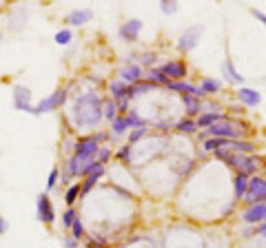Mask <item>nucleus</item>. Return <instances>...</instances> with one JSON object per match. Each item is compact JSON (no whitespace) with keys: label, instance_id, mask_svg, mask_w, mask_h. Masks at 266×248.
Returning a JSON list of instances; mask_svg holds the SVG:
<instances>
[{"label":"nucleus","instance_id":"19","mask_svg":"<svg viewBox=\"0 0 266 248\" xmlns=\"http://www.w3.org/2000/svg\"><path fill=\"white\" fill-rule=\"evenodd\" d=\"M228 148H231V151H235V153H240V155H244V153H253L255 144H250L248 140H231Z\"/></svg>","mask_w":266,"mask_h":248},{"label":"nucleus","instance_id":"20","mask_svg":"<svg viewBox=\"0 0 266 248\" xmlns=\"http://www.w3.org/2000/svg\"><path fill=\"white\" fill-rule=\"evenodd\" d=\"M220 80H216V78H204L202 82H200L198 89L202 91V96H208V93H218L220 91Z\"/></svg>","mask_w":266,"mask_h":248},{"label":"nucleus","instance_id":"21","mask_svg":"<svg viewBox=\"0 0 266 248\" xmlns=\"http://www.w3.org/2000/svg\"><path fill=\"white\" fill-rule=\"evenodd\" d=\"M231 140L224 138H206L204 140V151H218V148H228Z\"/></svg>","mask_w":266,"mask_h":248},{"label":"nucleus","instance_id":"34","mask_svg":"<svg viewBox=\"0 0 266 248\" xmlns=\"http://www.w3.org/2000/svg\"><path fill=\"white\" fill-rule=\"evenodd\" d=\"M109 158H111V151L102 146V148H98V151H96V158H94V160H96L98 164H102V166H104V162H106Z\"/></svg>","mask_w":266,"mask_h":248},{"label":"nucleus","instance_id":"10","mask_svg":"<svg viewBox=\"0 0 266 248\" xmlns=\"http://www.w3.org/2000/svg\"><path fill=\"white\" fill-rule=\"evenodd\" d=\"M242 220L246 222V224H262V222H266V202L248 206V208L244 210Z\"/></svg>","mask_w":266,"mask_h":248},{"label":"nucleus","instance_id":"12","mask_svg":"<svg viewBox=\"0 0 266 248\" xmlns=\"http://www.w3.org/2000/svg\"><path fill=\"white\" fill-rule=\"evenodd\" d=\"M120 80L122 82H140L142 80V69H140V64H136L133 60H129L124 66L120 69Z\"/></svg>","mask_w":266,"mask_h":248},{"label":"nucleus","instance_id":"41","mask_svg":"<svg viewBox=\"0 0 266 248\" xmlns=\"http://www.w3.org/2000/svg\"><path fill=\"white\" fill-rule=\"evenodd\" d=\"M89 248H106V244L102 240H96L94 237V240H89Z\"/></svg>","mask_w":266,"mask_h":248},{"label":"nucleus","instance_id":"9","mask_svg":"<svg viewBox=\"0 0 266 248\" xmlns=\"http://www.w3.org/2000/svg\"><path fill=\"white\" fill-rule=\"evenodd\" d=\"M14 106L18 108V111H34L32 106V91L27 89V86L18 84L16 89H14Z\"/></svg>","mask_w":266,"mask_h":248},{"label":"nucleus","instance_id":"1","mask_svg":"<svg viewBox=\"0 0 266 248\" xmlns=\"http://www.w3.org/2000/svg\"><path fill=\"white\" fill-rule=\"evenodd\" d=\"M102 120V98L96 91H86L76 100L74 122L80 128H94Z\"/></svg>","mask_w":266,"mask_h":248},{"label":"nucleus","instance_id":"36","mask_svg":"<svg viewBox=\"0 0 266 248\" xmlns=\"http://www.w3.org/2000/svg\"><path fill=\"white\" fill-rule=\"evenodd\" d=\"M160 9L164 14H176L178 9H180V4H178V2H166V0H164V2H160Z\"/></svg>","mask_w":266,"mask_h":248},{"label":"nucleus","instance_id":"14","mask_svg":"<svg viewBox=\"0 0 266 248\" xmlns=\"http://www.w3.org/2000/svg\"><path fill=\"white\" fill-rule=\"evenodd\" d=\"M91 18H94V12H91V9H76V12H71L66 16V22H69L71 27H80V24L89 22Z\"/></svg>","mask_w":266,"mask_h":248},{"label":"nucleus","instance_id":"15","mask_svg":"<svg viewBox=\"0 0 266 248\" xmlns=\"http://www.w3.org/2000/svg\"><path fill=\"white\" fill-rule=\"evenodd\" d=\"M156 89V84L149 80H140V82H136V84H131V86H126V98H138V96H144L146 91H153Z\"/></svg>","mask_w":266,"mask_h":248},{"label":"nucleus","instance_id":"43","mask_svg":"<svg viewBox=\"0 0 266 248\" xmlns=\"http://www.w3.org/2000/svg\"><path fill=\"white\" fill-rule=\"evenodd\" d=\"M7 228H9V224L4 222V217H0V235H4V232H7Z\"/></svg>","mask_w":266,"mask_h":248},{"label":"nucleus","instance_id":"32","mask_svg":"<svg viewBox=\"0 0 266 248\" xmlns=\"http://www.w3.org/2000/svg\"><path fill=\"white\" fill-rule=\"evenodd\" d=\"M54 40H56L58 44H69L71 40H74V34H71L69 29H60L58 34H56V38H54Z\"/></svg>","mask_w":266,"mask_h":248},{"label":"nucleus","instance_id":"28","mask_svg":"<svg viewBox=\"0 0 266 248\" xmlns=\"http://www.w3.org/2000/svg\"><path fill=\"white\" fill-rule=\"evenodd\" d=\"M126 120H124V116H120V118H116V120H111V133L114 136H122V133H126Z\"/></svg>","mask_w":266,"mask_h":248},{"label":"nucleus","instance_id":"27","mask_svg":"<svg viewBox=\"0 0 266 248\" xmlns=\"http://www.w3.org/2000/svg\"><path fill=\"white\" fill-rule=\"evenodd\" d=\"M176 128H178L180 133H196V131H198V124L193 122L191 118H184V120H180V122L176 124Z\"/></svg>","mask_w":266,"mask_h":248},{"label":"nucleus","instance_id":"4","mask_svg":"<svg viewBox=\"0 0 266 248\" xmlns=\"http://www.w3.org/2000/svg\"><path fill=\"white\" fill-rule=\"evenodd\" d=\"M244 124H235V122H228V120H222L213 126L206 128V136L211 138H224V140H238L240 136H244Z\"/></svg>","mask_w":266,"mask_h":248},{"label":"nucleus","instance_id":"38","mask_svg":"<svg viewBox=\"0 0 266 248\" xmlns=\"http://www.w3.org/2000/svg\"><path fill=\"white\" fill-rule=\"evenodd\" d=\"M146 133V126H142V128H136V131H131V136H129V140H131V144H136L138 140H142V136Z\"/></svg>","mask_w":266,"mask_h":248},{"label":"nucleus","instance_id":"29","mask_svg":"<svg viewBox=\"0 0 266 248\" xmlns=\"http://www.w3.org/2000/svg\"><path fill=\"white\" fill-rule=\"evenodd\" d=\"M146 80H149V82H153V84H168V78L164 76V74H162V71L160 69H151L149 71V76H146Z\"/></svg>","mask_w":266,"mask_h":248},{"label":"nucleus","instance_id":"22","mask_svg":"<svg viewBox=\"0 0 266 248\" xmlns=\"http://www.w3.org/2000/svg\"><path fill=\"white\" fill-rule=\"evenodd\" d=\"M109 91H111V98H114L116 102H120V100H124V98H126V84H124L122 80L111 82V84H109Z\"/></svg>","mask_w":266,"mask_h":248},{"label":"nucleus","instance_id":"37","mask_svg":"<svg viewBox=\"0 0 266 248\" xmlns=\"http://www.w3.org/2000/svg\"><path fill=\"white\" fill-rule=\"evenodd\" d=\"M58 175H60V170L54 166V168H51V173H49V180H47V188H49V190L56 186V182H58Z\"/></svg>","mask_w":266,"mask_h":248},{"label":"nucleus","instance_id":"31","mask_svg":"<svg viewBox=\"0 0 266 248\" xmlns=\"http://www.w3.org/2000/svg\"><path fill=\"white\" fill-rule=\"evenodd\" d=\"M71 235H74V240L78 242L80 237H84V224L80 222V217H76L74 224H71Z\"/></svg>","mask_w":266,"mask_h":248},{"label":"nucleus","instance_id":"11","mask_svg":"<svg viewBox=\"0 0 266 248\" xmlns=\"http://www.w3.org/2000/svg\"><path fill=\"white\" fill-rule=\"evenodd\" d=\"M142 27H144V22H142L140 18H131V20H126V22L120 27V38H124V40H136L138 36H140Z\"/></svg>","mask_w":266,"mask_h":248},{"label":"nucleus","instance_id":"46","mask_svg":"<svg viewBox=\"0 0 266 248\" xmlns=\"http://www.w3.org/2000/svg\"><path fill=\"white\" fill-rule=\"evenodd\" d=\"M0 42H2V34H0Z\"/></svg>","mask_w":266,"mask_h":248},{"label":"nucleus","instance_id":"5","mask_svg":"<svg viewBox=\"0 0 266 248\" xmlns=\"http://www.w3.org/2000/svg\"><path fill=\"white\" fill-rule=\"evenodd\" d=\"M244 202H246L248 206L253 204H260V202L266 200V180L260 178V175H253V178H248V186H246V193H244Z\"/></svg>","mask_w":266,"mask_h":248},{"label":"nucleus","instance_id":"2","mask_svg":"<svg viewBox=\"0 0 266 248\" xmlns=\"http://www.w3.org/2000/svg\"><path fill=\"white\" fill-rule=\"evenodd\" d=\"M104 140L102 133L98 136H91V138H82L78 144H76V153H74V160L78 162V166H82L84 162H89V160L96 158V151H98V144ZM80 170V168H78Z\"/></svg>","mask_w":266,"mask_h":248},{"label":"nucleus","instance_id":"33","mask_svg":"<svg viewBox=\"0 0 266 248\" xmlns=\"http://www.w3.org/2000/svg\"><path fill=\"white\" fill-rule=\"evenodd\" d=\"M78 195H80V184H74V186H69V190H66V195H64V202L66 204H74L76 200H78Z\"/></svg>","mask_w":266,"mask_h":248},{"label":"nucleus","instance_id":"23","mask_svg":"<svg viewBox=\"0 0 266 248\" xmlns=\"http://www.w3.org/2000/svg\"><path fill=\"white\" fill-rule=\"evenodd\" d=\"M258 166H260V160L258 158H244L242 166H240V173L248 178V175H253L255 170H258Z\"/></svg>","mask_w":266,"mask_h":248},{"label":"nucleus","instance_id":"25","mask_svg":"<svg viewBox=\"0 0 266 248\" xmlns=\"http://www.w3.org/2000/svg\"><path fill=\"white\" fill-rule=\"evenodd\" d=\"M182 102H184V106H186V111L191 113V116H196L198 111H202V106H200V98H196V96H182Z\"/></svg>","mask_w":266,"mask_h":248},{"label":"nucleus","instance_id":"17","mask_svg":"<svg viewBox=\"0 0 266 248\" xmlns=\"http://www.w3.org/2000/svg\"><path fill=\"white\" fill-rule=\"evenodd\" d=\"M222 76L226 78L228 82H233V84H242L244 82V78L238 74V71H235V66H233V60L231 58H226L222 62Z\"/></svg>","mask_w":266,"mask_h":248},{"label":"nucleus","instance_id":"18","mask_svg":"<svg viewBox=\"0 0 266 248\" xmlns=\"http://www.w3.org/2000/svg\"><path fill=\"white\" fill-rule=\"evenodd\" d=\"M102 173H104V166H98V168L94 170V173H89V175H86V178H84V182H82V186H80V193H82V195L89 193V190L94 188L96 184H98V180L102 178Z\"/></svg>","mask_w":266,"mask_h":248},{"label":"nucleus","instance_id":"40","mask_svg":"<svg viewBox=\"0 0 266 248\" xmlns=\"http://www.w3.org/2000/svg\"><path fill=\"white\" fill-rule=\"evenodd\" d=\"M158 60V56L156 54H144L142 56V64H151V69H153V62Z\"/></svg>","mask_w":266,"mask_h":248},{"label":"nucleus","instance_id":"39","mask_svg":"<svg viewBox=\"0 0 266 248\" xmlns=\"http://www.w3.org/2000/svg\"><path fill=\"white\" fill-rule=\"evenodd\" d=\"M129 153H131V144H126V146L120 148V153H118V158L124 160V162H129Z\"/></svg>","mask_w":266,"mask_h":248},{"label":"nucleus","instance_id":"30","mask_svg":"<svg viewBox=\"0 0 266 248\" xmlns=\"http://www.w3.org/2000/svg\"><path fill=\"white\" fill-rule=\"evenodd\" d=\"M116 111H118V104H116V100L102 102V116H106V118H109V120H116Z\"/></svg>","mask_w":266,"mask_h":248},{"label":"nucleus","instance_id":"13","mask_svg":"<svg viewBox=\"0 0 266 248\" xmlns=\"http://www.w3.org/2000/svg\"><path fill=\"white\" fill-rule=\"evenodd\" d=\"M238 98H240V102L246 106H258L260 102H262V93L255 89H248V86H240Z\"/></svg>","mask_w":266,"mask_h":248},{"label":"nucleus","instance_id":"45","mask_svg":"<svg viewBox=\"0 0 266 248\" xmlns=\"http://www.w3.org/2000/svg\"><path fill=\"white\" fill-rule=\"evenodd\" d=\"M76 244H78V242H76L74 237H71V240H66V248H76Z\"/></svg>","mask_w":266,"mask_h":248},{"label":"nucleus","instance_id":"44","mask_svg":"<svg viewBox=\"0 0 266 248\" xmlns=\"http://www.w3.org/2000/svg\"><path fill=\"white\" fill-rule=\"evenodd\" d=\"M255 232H260V235H266V222H262V224L258 226V230Z\"/></svg>","mask_w":266,"mask_h":248},{"label":"nucleus","instance_id":"7","mask_svg":"<svg viewBox=\"0 0 266 248\" xmlns=\"http://www.w3.org/2000/svg\"><path fill=\"white\" fill-rule=\"evenodd\" d=\"M160 71H162V74H164L171 82L182 80V78H186V74H188L186 64H184L182 60H168V62H164V64L160 66Z\"/></svg>","mask_w":266,"mask_h":248},{"label":"nucleus","instance_id":"35","mask_svg":"<svg viewBox=\"0 0 266 248\" xmlns=\"http://www.w3.org/2000/svg\"><path fill=\"white\" fill-rule=\"evenodd\" d=\"M76 217H78V215H76V210H74V208L64 210V213H62V226H64V228H71V224H74Z\"/></svg>","mask_w":266,"mask_h":248},{"label":"nucleus","instance_id":"26","mask_svg":"<svg viewBox=\"0 0 266 248\" xmlns=\"http://www.w3.org/2000/svg\"><path fill=\"white\" fill-rule=\"evenodd\" d=\"M124 120H126V126H133V128H142V126H146V122L142 120L140 116H138V111H126Z\"/></svg>","mask_w":266,"mask_h":248},{"label":"nucleus","instance_id":"6","mask_svg":"<svg viewBox=\"0 0 266 248\" xmlns=\"http://www.w3.org/2000/svg\"><path fill=\"white\" fill-rule=\"evenodd\" d=\"M36 213H38V222H42V224H51L56 220V210H54L49 195H44V193L38 195V200H36Z\"/></svg>","mask_w":266,"mask_h":248},{"label":"nucleus","instance_id":"42","mask_svg":"<svg viewBox=\"0 0 266 248\" xmlns=\"http://www.w3.org/2000/svg\"><path fill=\"white\" fill-rule=\"evenodd\" d=\"M253 16L260 20V22H264V24H266V14H262L260 9H253Z\"/></svg>","mask_w":266,"mask_h":248},{"label":"nucleus","instance_id":"3","mask_svg":"<svg viewBox=\"0 0 266 248\" xmlns=\"http://www.w3.org/2000/svg\"><path fill=\"white\" fill-rule=\"evenodd\" d=\"M66 96H69V89L62 86V89H56L51 96L42 98V100L38 102V104L34 106V116H42V113H49V111H56V108H60L66 102Z\"/></svg>","mask_w":266,"mask_h":248},{"label":"nucleus","instance_id":"24","mask_svg":"<svg viewBox=\"0 0 266 248\" xmlns=\"http://www.w3.org/2000/svg\"><path fill=\"white\" fill-rule=\"evenodd\" d=\"M235 198L238 200H242L244 198V193H246V186H248V178L246 175H242V173H238V178H235Z\"/></svg>","mask_w":266,"mask_h":248},{"label":"nucleus","instance_id":"8","mask_svg":"<svg viewBox=\"0 0 266 248\" xmlns=\"http://www.w3.org/2000/svg\"><path fill=\"white\" fill-rule=\"evenodd\" d=\"M200 36H202V24H196V27H188L184 34L180 36V51H193L200 42Z\"/></svg>","mask_w":266,"mask_h":248},{"label":"nucleus","instance_id":"16","mask_svg":"<svg viewBox=\"0 0 266 248\" xmlns=\"http://www.w3.org/2000/svg\"><path fill=\"white\" fill-rule=\"evenodd\" d=\"M222 120H224V113H220V111H204L202 116L198 118L196 124H198V128L200 126H202V128L206 126L208 128V126H213V124H218V122H222Z\"/></svg>","mask_w":266,"mask_h":248}]
</instances>
